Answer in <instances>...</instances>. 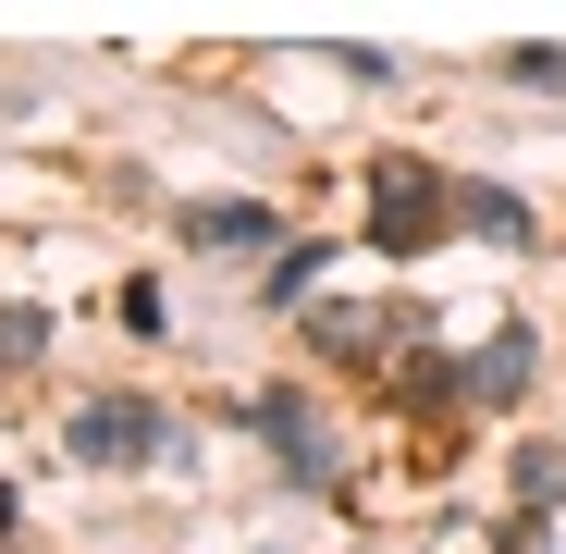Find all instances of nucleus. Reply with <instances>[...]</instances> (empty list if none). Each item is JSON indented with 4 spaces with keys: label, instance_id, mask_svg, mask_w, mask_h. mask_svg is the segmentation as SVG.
<instances>
[{
    "label": "nucleus",
    "instance_id": "1a4fd4ad",
    "mask_svg": "<svg viewBox=\"0 0 566 554\" xmlns=\"http://www.w3.org/2000/svg\"><path fill=\"white\" fill-rule=\"evenodd\" d=\"M321 271H333V247H321V234H308V247H283V259H271V309H283V296H308Z\"/></svg>",
    "mask_w": 566,
    "mask_h": 554
},
{
    "label": "nucleus",
    "instance_id": "f03ea898",
    "mask_svg": "<svg viewBox=\"0 0 566 554\" xmlns=\"http://www.w3.org/2000/svg\"><path fill=\"white\" fill-rule=\"evenodd\" d=\"M62 456H74V469H160L172 419L148 395H86V407H62Z\"/></svg>",
    "mask_w": 566,
    "mask_h": 554
},
{
    "label": "nucleus",
    "instance_id": "9d476101",
    "mask_svg": "<svg viewBox=\"0 0 566 554\" xmlns=\"http://www.w3.org/2000/svg\"><path fill=\"white\" fill-rule=\"evenodd\" d=\"M554 493H566V443H530L517 456V505H554Z\"/></svg>",
    "mask_w": 566,
    "mask_h": 554
},
{
    "label": "nucleus",
    "instance_id": "9b49d317",
    "mask_svg": "<svg viewBox=\"0 0 566 554\" xmlns=\"http://www.w3.org/2000/svg\"><path fill=\"white\" fill-rule=\"evenodd\" d=\"M50 345V309H0V369H25Z\"/></svg>",
    "mask_w": 566,
    "mask_h": 554
},
{
    "label": "nucleus",
    "instance_id": "423d86ee",
    "mask_svg": "<svg viewBox=\"0 0 566 554\" xmlns=\"http://www.w3.org/2000/svg\"><path fill=\"white\" fill-rule=\"evenodd\" d=\"M185 247H283V210H259V198H210V210H185Z\"/></svg>",
    "mask_w": 566,
    "mask_h": 554
},
{
    "label": "nucleus",
    "instance_id": "f257e3e1",
    "mask_svg": "<svg viewBox=\"0 0 566 554\" xmlns=\"http://www.w3.org/2000/svg\"><path fill=\"white\" fill-rule=\"evenodd\" d=\"M443 222H455V185L431 173V160H369V247H395V259H419V247H443Z\"/></svg>",
    "mask_w": 566,
    "mask_h": 554
},
{
    "label": "nucleus",
    "instance_id": "f8f14e48",
    "mask_svg": "<svg viewBox=\"0 0 566 554\" xmlns=\"http://www.w3.org/2000/svg\"><path fill=\"white\" fill-rule=\"evenodd\" d=\"M505 74H517V86H554V100H566V50H542V38H530V50H505Z\"/></svg>",
    "mask_w": 566,
    "mask_h": 554
},
{
    "label": "nucleus",
    "instance_id": "6e6552de",
    "mask_svg": "<svg viewBox=\"0 0 566 554\" xmlns=\"http://www.w3.org/2000/svg\"><path fill=\"white\" fill-rule=\"evenodd\" d=\"M455 395H468V369H443L431 345H407V357H395V407H419V419H431V407H455Z\"/></svg>",
    "mask_w": 566,
    "mask_h": 554
},
{
    "label": "nucleus",
    "instance_id": "39448f33",
    "mask_svg": "<svg viewBox=\"0 0 566 554\" xmlns=\"http://www.w3.org/2000/svg\"><path fill=\"white\" fill-rule=\"evenodd\" d=\"M530 369H542V345H530V333L505 321V333H493L481 357H468V395H481V407H517V395H530Z\"/></svg>",
    "mask_w": 566,
    "mask_h": 554
},
{
    "label": "nucleus",
    "instance_id": "20e7f679",
    "mask_svg": "<svg viewBox=\"0 0 566 554\" xmlns=\"http://www.w3.org/2000/svg\"><path fill=\"white\" fill-rule=\"evenodd\" d=\"M419 321H431V309H308V345H321V357H357V369H395V357L419 345Z\"/></svg>",
    "mask_w": 566,
    "mask_h": 554
},
{
    "label": "nucleus",
    "instance_id": "ddd939ff",
    "mask_svg": "<svg viewBox=\"0 0 566 554\" xmlns=\"http://www.w3.org/2000/svg\"><path fill=\"white\" fill-rule=\"evenodd\" d=\"M13 518H25V505H13V481H0V542H13Z\"/></svg>",
    "mask_w": 566,
    "mask_h": 554
},
{
    "label": "nucleus",
    "instance_id": "0eeeda50",
    "mask_svg": "<svg viewBox=\"0 0 566 554\" xmlns=\"http://www.w3.org/2000/svg\"><path fill=\"white\" fill-rule=\"evenodd\" d=\"M455 222L481 234V247H530V234H542V222H530V198H517V185H455Z\"/></svg>",
    "mask_w": 566,
    "mask_h": 554
},
{
    "label": "nucleus",
    "instance_id": "7ed1b4c3",
    "mask_svg": "<svg viewBox=\"0 0 566 554\" xmlns=\"http://www.w3.org/2000/svg\"><path fill=\"white\" fill-rule=\"evenodd\" d=\"M259 443L283 456V481H296V493H345V456H333V431H321L308 395H259Z\"/></svg>",
    "mask_w": 566,
    "mask_h": 554
}]
</instances>
